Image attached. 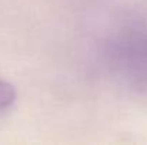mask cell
Segmentation results:
<instances>
[{
  "mask_svg": "<svg viewBox=\"0 0 147 145\" xmlns=\"http://www.w3.org/2000/svg\"><path fill=\"white\" fill-rule=\"evenodd\" d=\"M16 97L17 94H16L14 87L7 81L0 80V111L11 107L16 101Z\"/></svg>",
  "mask_w": 147,
  "mask_h": 145,
  "instance_id": "6da1fadb",
  "label": "cell"
}]
</instances>
